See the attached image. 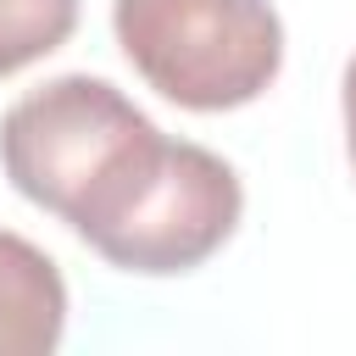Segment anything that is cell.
Wrapping results in <instances>:
<instances>
[{"label": "cell", "mask_w": 356, "mask_h": 356, "mask_svg": "<svg viewBox=\"0 0 356 356\" xmlns=\"http://www.w3.org/2000/svg\"><path fill=\"white\" fill-rule=\"evenodd\" d=\"M161 139L167 134L117 83L67 72L0 117V167L22 200L56 211L83 239L150 167Z\"/></svg>", "instance_id": "6da1fadb"}, {"label": "cell", "mask_w": 356, "mask_h": 356, "mask_svg": "<svg viewBox=\"0 0 356 356\" xmlns=\"http://www.w3.org/2000/svg\"><path fill=\"white\" fill-rule=\"evenodd\" d=\"M117 44L134 72L184 111H234L284 67V22L267 0H117Z\"/></svg>", "instance_id": "7a4b0ae2"}, {"label": "cell", "mask_w": 356, "mask_h": 356, "mask_svg": "<svg viewBox=\"0 0 356 356\" xmlns=\"http://www.w3.org/2000/svg\"><path fill=\"white\" fill-rule=\"evenodd\" d=\"M245 189L222 156L189 139H161L156 161L134 178V189L89 228V250H100L122 273L167 278L211 261L239 228Z\"/></svg>", "instance_id": "3957f363"}, {"label": "cell", "mask_w": 356, "mask_h": 356, "mask_svg": "<svg viewBox=\"0 0 356 356\" xmlns=\"http://www.w3.org/2000/svg\"><path fill=\"white\" fill-rule=\"evenodd\" d=\"M67 328L61 267L22 234L0 228V356H44Z\"/></svg>", "instance_id": "277c9868"}, {"label": "cell", "mask_w": 356, "mask_h": 356, "mask_svg": "<svg viewBox=\"0 0 356 356\" xmlns=\"http://www.w3.org/2000/svg\"><path fill=\"white\" fill-rule=\"evenodd\" d=\"M78 28V0H0V78L61 50Z\"/></svg>", "instance_id": "5b68a950"}, {"label": "cell", "mask_w": 356, "mask_h": 356, "mask_svg": "<svg viewBox=\"0 0 356 356\" xmlns=\"http://www.w3.org/2000/svg\"><path fill=\"white\" fill-rule=\"evenodd\" d=\"M339 100H345V150H350V167H356V56H350V67H345Z\"/></svg>", "instance_id": "8992f818"}]
</instances>
